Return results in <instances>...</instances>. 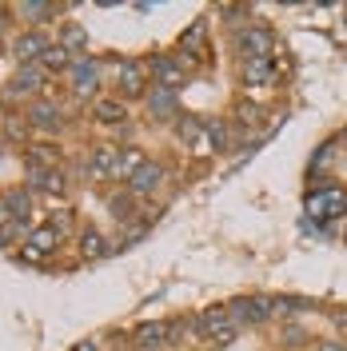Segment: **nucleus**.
<instances>
[{"label": "nucleus", "mask_w": 347, "mask_h": 351, "mask_svg": "<svg viewBox=\"0 0 347 351\" xmlns=\"http://www.w3.org/2000/svg\"><path fill=\"white\" fill-rule=\"evenodd\" d=\"M239 44H243V52L248 56H272V32L267 28H243V36H239Z\"/></svg>", "instance_id": "f8f14e48"}, {"label": "nucleus", "mask_w": 347, "mask_h": 351, "mask_svg": "<svg viewBox=\"0 0 347 351\" xmlns=\"http://www.w3.org/2000/svg\"><path fill=\"white\" fill-rule=\"evenodd\" d=\"M304 208H307V216L320 219V223L347 216V188H344V184H327V188H320V192H311V196H307Z\"/></svg>", "instance_id": "f257e3e1"}, {"label": "nucleus", "mask_w": 347, "mask_h": 351, "mask_svg": "<svg viewBox=\"0 0 347 351\" xmlns=\"http://www.w3.org/2000/svg\"><path fill=\"white\" fill-rule=\"evenodd\" d=\"M320 351H347L344 343H335V339H327V343H320Z\"/></svg>", "instance_id": "c756f323"}, {"label": "nucleus", "mask_w": 347, "mask_h": 351, "mask_svg": "<svg viewBox=\"0 0 347 351\" xmlns=\"http://www.w3.org/2000/svg\"><path fill=\"white\" fill-rule=\"evenodd\" d=\"M40 64L44 68H56V72L68 68V48H64V44H56V48L48 44V48H44V56H40Z\"/></svg>", "instance_id": "aec40b11"}, {"label": "nucleus", "mask_w": 347, "mask_h": 351, "mask_svg": "<svg viewBox=\"0 0 347 351\" xmlns=\"http://www.w3.org/2000/svg\"><path fill=\"white\" fill-rule=\"evenodd\" d=\"M108 208H112V216H116V219H128L132 216V199L128 196H112Z\"/></svg>", "instance_id": "a878e982"}, {"label": "nucleus", "mask_w": 347, "mask_h": 351, "mask_svg": "<svg viewBox=\"0 0 347 351\" xmlns=\"http://www.w3.org/2000/svg\"><path fill=\"white\" fill-rule=\"evenodd\" d=\"M144 80H148V68L140 64V60H124L120 72H116V88H120L124 96H140V92H144Z\"/></svg>", "instance_id": "0eeeda50"}, {"label": "nucleus", "mask_w": 347, "mask_h": 351, "mask_svg": "<svg viewBox=\"0 0 347 351\" xmlns=\"http://www.w3.org/2000/svg\"><path fill=\"white\" fill-rule=\"evenodd\" d=\"M24 12H28V16H48L52 8H48V4H24Z\"/></svg>", "instance_id": "c85d7f7f"}, {"label": "nucleus", "mask_w": 347, "mask_h": 351, "mask_svg": "<svg viewBox=\"0 0 347 351\" xmlns=\"http://www.w3.org/2000/svg\"><path fill=\"white\" fill-rule=\"evenodd\" d=\"M160 184H164V168L152 164V160H144V164L136 168V176L128 180V192H132V196H152Z\"/></svg>", "instance_id": "39448f33"}, {"label": "nucleus", "mask_w": 347, "mask_h": 351, "mask_svg": "<svg viewBox=\"0 0 347 351\" xmlns=\"http://www.w3.org/2000/svg\"><path fill=\"white\" fill-rule=\"evenodd\" d=\"M80 247H84V256H104V236L100 232H84Z\"/></svg>", "instance_id": "5701e85b"}, {"label": "nucleus", "mask_w": 347, "mask_h": 351, "mask_svg": "<svg viewBox=\"0 0 347 351\" xmlns=\"http://www.w3.org/2000/svg\"><path fill=\"white\" fill-rule=\"evenodd\" d=\"M176 335H180V324H144V328L136 331V348L140 351H160V348H168Z\"/></svg>", "instance_id": "20e7f679"}, {"label": "nucleus", "mask_w": 347, "mask_h": 351, "mask_svg": "<svg viewBox=\"0 0 347 351\" xmlns=\"http://www.w3.org/2000/svg\"><path fill=\"white\" fill-rule=\"evenodd\" d=\"M148 108H152V116H172L176 112V92L172 88H156L152 96H148Z\"/></svg>", "instance_id": "dca6fc26"}, {"label": "nucleus", "mask_w": 347, "mask_h": 351, "mask_svg": "<svg viewBox=\"0 0 347 351\" xmlns=\"http://www.w3.org/2000/svg\"><path fill=\"white\" fill-rule=\"evenodd\" d=\"M331 152H335V140H327L324 148L315 152V160H311V172H324L327 164H331Z\"/></svg>", "instance_id": "393cba45"}, {"label": "nucleus", "mask_w": 347, "mask_h": 351, "mask_svg": "<svg viewBox=\"0 0 347 351\" xmlns=\"http://www.w3.org/2000/svg\"><path fill=\"white\" fill-rule=\"evenodd\" d=\"M116 148H96L92 152V160H88V172L92 176H108V172H116Z\"/></svg>", "instance_id": "2eb2a0df"}, {"label": "nucleus", "mask_w": 347, "mask_h": 351, "mask_svg": "<svg viewBox=\"0 0 347 351\" xmlns=\"http://www.w3.org/2000/svg\"><path fill=\"white\" fill-rule=\"evenodd\" d=\"M344 144H347V132H344Z\"/></svg>", "instance_id": "2f4dec72"}, {"label": "nucleus", "mask_w": 347, "mask_h": 351, "mask_svg": "<svg viewBox=\"0 0 347 351\" xmlns=\"http://www.w3.org/2000/svg\"><path fill=\"white\" fill-rule=\"evenodd\" d=\"M195 331H200L204 339H212L216 348H228V343L239 335V324H236V315H232L228 307H212V311H204V315L195 319Z\"/></svg>", "instance_id": "f03ea898"}, {"label": "nucleus", "mask_w": 347, "mask_h": 351, "mask_svg": "<svg viewBox=\"0 0 347 351\" xmlns=\"http://www.w3.org/2000/svg\"><path fill=\"white\" fill-rule=\"evenodd\" d=\"M8 223H21V219L12 216V208H8V204H4V199H0V232H4V228H8Z\"/></svg>", "instance_id": "cd10ccee"}, {"label": "nucleus", "mask_w": 347, "mask_h": 351, "mask_svg": "<svg viewBox=\"0 0 347 351\" xmlns=\"http://www.w3.org/2000/svg\"><path fill=\"white\" fill-rule=\"evenodd\" d=\"M28 120H32L40 132H56V128H60V108H56V104H48V100H36V104L28 108Z\"/></svg>", "instance_id": "ddd939ff"}, {"label": "nucleus", "mask_w": 347, "mask_h": 351, "mask_svg": "<svg viewBox=\"0 0 347 351\" xmlns=\"http://www.w3.org/2000/svg\"><path fill=\"white\" fill-rule=\"evenodd\" d=\"M152 76L160 80V88H176V84H184V64L172 60V56H156L152 60Z\"/></svg>", "instance_id": "9b49d317"}, {"label": "nucleus", "mask_w": 347, "mask_h": 351, "mask_svg": "<svg viewBox=\"0 0 347 351\" xmlns=\"http://www.w3.org/2000/svg\"><path fill=\"white\" fill-rule=\"evenodd\" d=\"M96 80H100V68H96V60H72V88L80 92V96H88L92 88H96Z\"/></svg>", "instance_id": "9d476101"}, {"label": "nucleus", "mask_w": 347, "mask_h": 351, "mask_svg": "<svg viewBox=\"0 0 347 351\" xmlns=\"http://www.w3.org/2000/svg\"><path fill=\"white\" fill-rule=\"evenodd\" d=\"M200 132H204V124H200V120H180V124H176V136H180V140H188V144H195V140H200Z\"/></svg>", "instance_id": "4be33fe9"}, {"label": "nucleus", "mask_w": 347, "mask_h": 351, "mask_svg": "<svg viewBox=\"0 0 347 351\" xmlns=\"http://www.w3.org/2000/svg\"><path fill=\"white\" fill-rule=\"evenodd\" d=\"M208 144H212V148H224V144H228V128H224V124H208Z\"/></svg>", "instance_id": "bb28decb"}, {"label": "nucleus", "mask_w": 347, "mask_h": 351, "mask_svg": "<svg viewBox=\"0 0 347 351\" xmlns=\"http://www.w3.org/2000/svg\"><path fill=\"white\" fill-rule=\"evenodd\" d=\"M140 164H144V156L136 152V148H128V152H120V156H116V176H128V180H132Z\"/></svg>", "instance_id": "6ab92c4d"}, {"label": "nucleus", "mask_w": 347, "mask_h": 351, "mask_svg": "<svg viewBox=\"0 0 347 351\" xmlns=\"http://www.w3.org/2000/svg\"><path fill=\"white\" fill-rule=\"evenodd\" d=\"M44 88V72L36 64H21L16 76L8 80V96H24V92H40Z\"/></svg>", "instance_id": "1a4fd4ad"}, {"label": "nucleus", "mask_w": 347, "mask_h": 351, "mask_svg": "<svg viewBox=\"0 0 347 351\" xmlns=\"http://www.w3.org/2000/svg\"><path fill=\"white\" fill-rule=\"evenodd\" d=\"M228 311H236V324H263V319H272L276 315V300L272 295H243L236 304L228 307Z\"/></svg>", "instance_id": "7ed1b4c3"}, {"label": "nucleus", "mask_w": 347, "mask_h": 351, "mask_svg": "<svg viewBox=\"0 0 347 351\" xmlns=\"http://www.w3.org/2000/svg\"><path fill=\"white\" fill-rule=\"evenodd\" d=\"M44 48H48V44H44L36 32H28V36L16 40V56H21V64H32V60H40L44 56Z\"/></svg>", "instance_id": "4468645a"}, {"label": "nucleus", "mask_w": 347, "mask_h": 351, "mask_svg": "<svg viewBox=\"0 0 347 351\" xmlns=\"http://www.w3.org/2000/svg\"><path fill=\"white\" fill-rule=\"evenodd\" d=\"M88 44V32L80 28V24H68L64 28V48H84Z\"/></svg>", "instance_id": "b1692460"}, {"label": "nucleus", "mask_w": 347, "mask_h": 351, "mask_svg": "<svg viewBox=\"0 0 347 351\" xmlns=\"http://www.w3.org/2000/svg\"><path fill=\"white\" fill-rule=\"evenodd\" d=\"M76 351H96V343H80V348H76Z\"/></svg>", "instance_id": "7c9ffc66"}, {"label": "nucleus", "mask_w": 347, "mask_h": 351, "mask_svg": "<svg viewBox=\"0 0 347 351\" xmlns=\"http://www.w3.org/2000/svg\"><path fill=\"white\" fill-rule=\"evenodd\" d=\"M56 243H60V228H56V223H44V228H36V232L24 240V256H28V260H40V256H48Z\"/></svg>", "instance_id": "423d86ee"}, {"label": "nucleus", "mask_w": 347, "mask_h": 351, "mask_svg": "<svg viewBox=\"0 0 347 351\" xmlns=\"http://www.w3.org/2000/svg\"><path fill=\"white\" fill-rule=\"evenodd\" d=\"M276 76V60L272 56H243V84L260 88Z\"/></svg>", "instance_id": "6e6552de"}, {"label": "nucleus", "mask_w": 347, "mask_h": 351, "mask_svg": "<svg viewBox=\"0 0 347 351\" xmlns=\"http://www.w3.org/2000/svg\"><path fill=\"white\" fill-rule=\"evenodd\" d=\"M96 120L100 124H124V104L120 100H100L96 104Z\"/></svg>", "instance_id": "f3484780"}, {"label": "nucleus", "mask_w": 347, "mask_h": 351, "mask_svg": "<svg viewBox=\"0 0 347 351\" xmlns=\"http://www.w3.org/2000/svg\"><path fill=\"white\" fill-rule=\"evenodd\" d=\"M28 180H32L40 192H60V188H64L60 172H44V168H32V172H28Z\"/></svg>", "instance_id": "a211bd4d"}, {"label": "nucleus", "mask_w": 347, "mask_h": 351, "mask_svg": "<svg viewBox=\"0 0 347 351\" xmlns=\"http://www.w3.org/2000/svg\"><path fill=\"white\" fill-rule=\"evenodd\" d=\"M4 204L12 208V216L21 219V223H24V219H28V196H24L21 188H16V192H8V196H4Z\"/></svg>", "instance_id": "412c9836"}]
</instances>
